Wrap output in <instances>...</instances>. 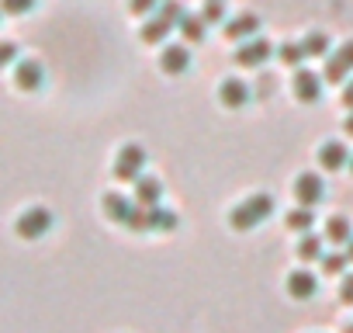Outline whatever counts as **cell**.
Instances as JSON below:
<instances>
[{
    "instance_id": "cell-1",
    "label": "cell",
    "mask_w": 353,
    "mask_h": 333,
    "mask_svg": "<svg viewBox=\"0 0 353 333\" xmlns=\"http://www.w3.org/2000/svg\"><path fill=\"white\" fill-rule=\"evenodd\" d=\"M270 212H274V198H270L267 191H256V195H250L246 202H239V205L232 209L229 222H232V229H253V226H260Z\"/></svg>"
},
{
    "instance_id": "cell-2",
    "label": "cell",
    "mask_w": 353,
    "mask_h": 333,
    "mask_svg": "<svg viewBox=\"0 0 353 333\" xmlns=\"http://www.w3.org/2000/svg\"><path fill=\"white\" fill-rule=\"evenodd\" d=\"M145 166V149L139 142H125L114 156V178L118 181H139Z\"/></svg>"
},
{
    "instance_id": "cell-3",
    "label": "cell",
    "mask_w": 353,
    "mask_h": 333,
    "mask_svg": "<svg viewBox=\"0 0 353 333\" xmlns=\"http://www.w3.org/2000/svg\"><path fill=\"white\" fill-rule=\"evenodd\" d=\"M52 212L49 209H42V205H35V209H28V212H21V219H18V236H25V240H39V236H46L49 229H52Z\"/></svg>"
},
{
    "instance_id": "cell-4",
    "label": "cell",
    "mask_w": 353,
    "mask_h": 333,
    "mask_svg": "<svg viewBox=\"0 0 353 333\" xmlns=\"http://www.w3.org/2000/svg\"><path fill=\"white\" fill-rule=\"evenodd\" d=\"M294 198H298V205H301V209L319 205V202L325 198V184H322V178H319V174H312V171L298 174V181H294Z\"/></svg>"
},
{
    "instance_id": "cell-5",
    "label": "cell",
    "mask_w": 353,
    "mask_h": 333,
    "mask_svg": "<svg viewBox=\"0 0 353 333\" xmlns=\"http://www.w3.org/2000/svg\"><path fill=\"white\" fill-rule=\"evenodd\" d=\"M270 53H274V46L256 35V39H250V42H243V46L236 49V63H239V66H263V63L270 59Z\"/></svg>"
},
{
    "instance_id": "cell-6",
    "label": "cell",
    "mask_w": 353,
    "mask_h": 333,
    "mask_svg": "<svg viewBox=\"0 0 353 333\" xmlns=\"http://www.w3.org/2000/svg\"><path fill=\"white\" fill-rule=\"evenodd\" d=\"M291 87H294V97L305 101V104H315L322 97V77L312 73V70H298L294 80H291Z\"/></svg>"
},
{
    "instance_id": "cell-7",
    "label": "cell",
    "mask_w": 353,
    "mask_h": 333,
    "mask_svg": "<svg viewBox=\"0 0 353 333\" xmlns=\"http://www.w3.org/2000/svg\"><path fill=\"white\" fill-rule=\"evenodd\" d=\"M104 212L111 216V222L132 226V219H135L139 205H135V202H128V198H125V195H118V191H108V195H104Z\"/></svg>"
},
{
    "instance_id": "cell-8",
    "label": "cell",
    "mask_w": 353,
    "mask_h": 333,
    "mask_svg": "<svg viewBox=\"0 0 353 333\" xmlns=\"http://www.w3.org/2000/svg\"><path fill=\"white\" fill-rule=\"evenodd\" d=\"M353 156L346 153V146L339 139H329L319 146V166H325V171H343V166L350 163Z\"/></svg>"
},
{
    "instance_id": "cell-9",
    "label": "cell",
    "mask_w": 353,
    "mask_h": 333,
    "mask_svg": "<svg viewBox=\"0 0 353 333\" xmlns=\"http://www.w3.org/2000/svg\"><path fill=\"white\" fill-rule=\"evenodd\" d=\"M42 80H46V70H42L39 59H21V63L14 66V84H18L21 91H39Z\"/></svg>"
},
{
    "instance_id": "cell-10",
    "label": "cell",
    "mask_w": 353,
    "mask_h": 333,
    "mask_svg": "<svg viewBox=\"0 0 353 333\" xmlns=\"http://www.w3.org/2000/svg\"><path fill=\"white\" fill-rule=\"evenodd\" d=\"M159 198H163V184H159V178L142 174V178L135 181V205H142V209H159Z\"/></svg>"
},
{
    "instance_id": "cell-11",
    "label": "cell",
    "mask_w": 353,
    "mask_h": 333,
    "mask_svg": "<svg viewBox=\"0 0 353 333\" xmlns=\"http://www.w3.org/2000/svg\"><path fill=\"white\" fill-rule=\"evenodd\" d=\"M315 292H319V278H315L312 271H291V274H288V295H291V298L305 302V298H312Z\"/></svg>"
},
{
    "instance_id": "cell-12",
    "label": "cell",
    "mask_w": 353,
    "mask_h": 333,
    "mask_svg": "<svg viewBox=\"0 0 353 333\" xmlns=\"http://www.w3.org/2000/svg\"><path fill=\"white\" fill-rule=\"evenodd\" d=\"M250 84H243V80H236V77H229V80H222V87H219V101L225 104V108H243L246 101H250Z\"/></svg>"
},
{
    "instance_id": "cell-13",
    "label": "cell",
    "mask_w": 353,
    "mask_h": 333,
    "mask_svg": "<svg viewBox=\"0 0 353 333\" xmlns=\"http://www.w3.org/2000/svg\"><path fill=\"white\" fill-rule=\"evenodd\" d=\"M159 66H163V73H184L188 66H191V53H188V46H166L163 49V56H159Z\"/></svg>"
},
{
    "instance_id": "cell-14",
    "label": "cell",
    "mask_w": 353,
    "mask_h": 333,
    "mask_svg": "<svg viewBox=\"0 0 353 333\" xmlns=\"http://www.w3.org/2000/svg\"><path fill=\"white\" fill-rule=\"evenodd\" d=\"M256 28H260V18L250 15V11H243V15H236V18L225 25V35H229V39H243V42H250V39H256Z\"/></svg>"
},
{
    "instance_id": "cell-15",
    "label": "cell",
    "mask_w": 353,
    "mask_h": 333,
    "mask_svg": "<svg viewBox=\"0 0 353 333\" xmlns=\"http://www.w3.org/2000/svg\"><path fill=\"white\" fill-rule=\"evenodd\" d=\"M170 32H173V25H170L166 18H149V21L139 28V35H142L145 46H159V42H166Z\"/></svg>"
},
{
    "instance_id": "cell-16",
    "label": "cell",
    "mask_w": 353,
    "mask_h": 333,
    "mask_svg": "<svg viewBox=\"0 0 353 333\" xmlns=\"http://www.w3.org/2000/svg\"><path fill=\"white\" fill-rule=\"evenodd\" d=\"M325 240H329V243H350V240H353V226H350V219H346V216H332V219H325Z\"/></svg>"
},
{
    "instance_id": "cell-17",
    "label": "cell",
    "mask_w": 353,
    "mask_h": 333,
    "mask_svg": "<svg viewBox=\"0 0 353 333\" xmlns=\"http://www.w3.org/2000/svg\"><path fill=\"white\" fill-rule=\"evenodd\" d=\"M149 229H159V233H173L176 229V212L170 209H149Z\"/></svg>"
},
{
    "instance_id": "cell-18",
    "label": "cell",
    "mask_w": 353,
    "mask_h": 333,
    "mask_svg": "<svg viewBox=\"0 0 353 333\" xmlns=\"http://www.w3.org/2000/svg\"><path fill=\"white\" fill-rule=\"evenodd\" d=\"M294 254H298L301 260H322V257H325V254H322V236H315V233H305Z\"/></svg>"
},
{
    "instance_id": "cell-19",
    "label": "cell",
    "mask_w": 353,
    "mask_h": 333,
    "mask_svg": "<svg viewBox=\"0 0 353 333\" xmlns=\"http://www.w3.org/2000/svg\"><path fill=\"white\" fill-rule=\"evenodd\" d=\"M159 18H166L173 28H181V21L188 18V11H184L181 0H163V4H159Z\"/></svg>"
},
{
    "instance_id": "cell-20",
    "label": "cell",
    "mask_w": 353,
    "mask_h": 333,
    "mask_svg": "<svg viewBox=\"0 0 353 333\" xmlns=\"http://www.w3.org/2000/svg\"><path fill=\"white\" fill-rule=\"evenodd\" d=\"M312 222H315V216H312V209H294V212H288V226L294 229V233H312Z\"/></svg>"
},
{
    "instance_id": "cell-21",
    "label": "cell",
    "mask_w": 353,
    "mask_h": 333,
    "mask_svg": "<svg viewBox=\"0 0 353 333\" xmlns=\"http://www.w3.org/2000/svg\"><path fill=\"white\" fill-rule=\"evenodd\" d=\"M181 32H184L188 42H201V39H205V18H201V15H198V18L188 15V18L181 21Z\"/></svg>"
},
{
    "instance_id": "cell-22",
    "label": "cell",
    "mask_w": 353,
    "mask_h": 333,
    "mask_svg": "<svg viewBox=\"0 0 353 333\" xmlns=\"http://www.w3.org/2000/svg\"><path fill=\"white\" fill-rule=\"evenodd\" d=\"M301 46H305V56H325L329 53V39L322 32H308L301 39Z\"/></svg>"
},
{
    "instance_id": "cell-23",
    "label": "cell",
    "mask_w": 353,
    "mask_h": 333,
    "mask_svg": "<svg viewBox=\"0 0 353 333\" xmlns=\"http://www.w3.org/2000/svg\"><path fill=\"white\" fill-rule=\"evenodd\" d=\"M346 73H350V66H346V59H343L339 53H332V56L325 59V80H332V84H339V80H346Z\"/></svg>"
},
{
    "instance_id": "cell-24",
    "label": "cell",
    "mask_w": 353,
    "mask_h": 333,
    "mask_svg": "<svg viewBox=\"0 0 353 333\" xmlns=\"http://www.w3.org/2000/svg\"><path fill=\"white\" fill-rule=\"evenodd\" d=\"M346 264H350V254H325L322 257V271L325 274H346Z\"/></svg>"
},
{
    "instance_id": "cell-25",
    "label": "cell",
    "mask_w": 353,
    "mask_h": 333,
    "mask_svg": "<svg viewBox=\"0 0 353 333\" xmlns=\"http://www.w3.org/2000/svg\"><path fill=\"white\" fill-rule=\"evenodd\" d=\"M277 56H281L284 63H291V66H298V63L305 59V46H301V42H284V46L277 49Z\"/></svg>"
},
{
    "instance_id": "cell-26",
    "label": "cell",
    "mask_w": 353,
    "mask_h": 333,
    "mask_svg": "<svg viewBox=\"0 0 353 333\" xmlns=\"http://www.w3.org/2000/svg\"><path fill=\"white\" fill-rule=\"evenodd\" d=\"M205 25H215L225 18V0H205V11H201Z\"/></svg>"
},
{
    "instance_id": "cell-27",
    "label": "cell",
    "mask_w": 353,
    "mask_h": 333,
    "mask_svg": "<svg viewBox=\"0 0 353 333\" xmlns=\"http://www.w3.org/2000/svg\"><path fill=\"white\" fill-rule=\"evenodd\" d=\"M163 0H128V11L132 15H149L152 8H159Z\"/></svg>"
},
{
    "instance_id": "cell-28",
    "label": "cell",
    "mask_w": 353,
    "mask_h": 333,
    "mask_svg": "<svg viewBox=\"0 0 353 333\" xmlns=\"http://www.w3.org/2000/svg\"><path fill=\"white\" fill-rule=\"evenodd\" d=\"M32 8H35V0H4V11L8 15H25Z\"/></svg>"
},
{
    "instance_id": "cell-29",
    "label": "cell",
    "mask_w": 353,
    "mask_h": 333,
    "mask_svg": "<svg viewBox=\"0 0 353 333\" xmlns=\"http://www.w3.org/2000/svg\"><path fill=\"white\" fill-rule=\"evenodd\" d=\"M339 298L353 305V274H343V285H339Z\"/></svg>"
},
{
    "instance_id": "cell-30",
    "label": "cell",
    "mask_w": 353,
    "mask_h": 333,
    "mask_svg": "<svg viewBox=\"0 0 353 333\" xmlns=\"http://www.w3.org/2000/svg\"><path fill=\"white\" fill-rule=\"evenodd\" d=\"M0 59L14 63V59H18V46H14V42H4V46H0Z\"/></svg>"
},
{
    "instance_id": "cell-31",
    "label": "cell",
    "mask_w": 353,
    "mask_h": 333,
    "mask_svg": "<svg viewBox=\"0 0 353 333\" xmlns=\"http://www.w3.org/2000/svg\"><path fill=\"white\" fill-rule=\"evenodd\" d=\"M336 53H339V56L346 59V66H353V39H350V42H343V46H339Z\"/></svg>"
},
{
    "instance_id": "cell-32",
    "label": "cell",
    "mask_w": 353,
    "mask_h": 333,
    "mask_svg": "<svg viewBox=\"0 0 353 333\" xmlns=\"http://www.w3.org/2000/svg\"><path fill=\"white\" fill-rule=\"evenodd\" d=\"M256 84H260V87H256V91H260V97H267V94H270V87H274V77H260Z\"/></svg>"
},
{
    "instance_id": "cell-33",
    "label": "cell",
    "mask_w": 353,
    "mask_h": 333,
    "mask_svg": "<svg viewBox=\"0 0 353 333\" xmlns=\"http://www.w3.org/2000/svg\"><path fill=\"white\" fill-rule=\"evenodd\" d=\"M343 104H346V108L353 111V80H350V84L343 87Z\"/></svg>"
},
{
    "instance_id": "cell-34",
    "label": "cell",
    "mask_w": 353,
    "mask_h": 333,
    "mask_svg": "<svg viewBox=\"0 0 353 333\" xmlns=\"http://www.w3.org/2000/svg\"><path fill=\"white\" fill-rule=\"evenodd\" d=\"M346 132L353 135V111H350V118H346Z\"/></svg>"
},
{
    "instance_id": "cell-35",
    "label": "cell",
    "mask_w": 353,
    "mask_h": 333,
    "mask_svg": "<svg viewBox=\"0 0 353 333\" xmlns=\"http://www.w3.org/2000/svg\"><path fill=\"white\" fill-rule=\"evenodd\" d=\"M346 254H350V260H353V240H350V243H346Z\"/></svg>"
},
{
    "instance_id": "cell-36",
    "label": "cell",
    "mask_w": 353,
    "mask_h": 333,
    "mask_svg": "<svg viewBox=\"0 0 353 333\" xmlns=\"http://www.w3.org/2000/svg\"><path fill=\"white\" fill-rule=\"evenodd\" d=\"M350 171H353V160H350Z\"/></svg>"
}]
</instances>
